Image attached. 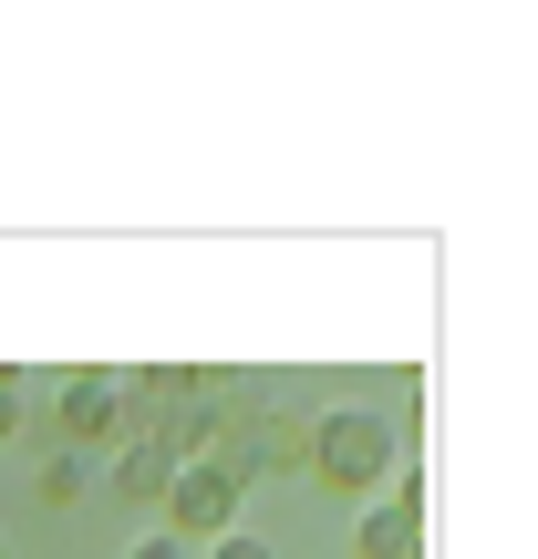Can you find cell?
Wrapping results in <instances>:
<instances>
[{
    "mask_svg": "<svg viewBox=\"0 0 538 559\" xmlns=\"http://www.w3.org/2000/svg\"><path fill=\"white\" fill-rule=\"evenodd\" d=\"M124 559H187V549H177V539H166V528H156V539H135Z\"/></svg>",
    "mask_w": 538,
    "mask_h": 559,
    "instance_id": "cell-9",
    "label": "cell"
},
{
    "mask_svg": "<svg viewBox=\"0 0 538 559\" xmlns=\"http://www.w3.org/2000/svg\"><path fill=\"white\" fill-rule=\"evenodd\" d=\"M352 549H362V559H425V456H404V466H394L383 508H362Z\"/></svg>",
    "mask_w": 538,
    "mask_h": 559,
    "instance_id": "cell-4",
    "label": "cell"
},
{
    "mask_svg": "<svg viewBox=\"0 0 538 559\" xmlns=\"http://www.w3.org/2000/svg\"><path fill=\"white\" fill-rule=\"evenodd\" d=\"M41 498L73 508V498H83V456H52V466H41Z\"/></svg>",
    "mask_w": 538,
    "mask_h": 559,
    "instance_id": "cell-6",
    "label": "cell"
},
{
    "mask_svg": "<svg viewBox=\"0 0 538 559\" xmlns=\"http://www.w3.org/2000/svg\"><path fill=\"white\" fill-rule=\"evenodd\" d=\"M239 498H249V487L228 477V466H207V456L177 466L166 498H156V508H166V539H177V549H187V539H228V528H239Z\"/></svg>",
    "mask_w": 538,
    "mask_h": 559,
    "instance_id": "cell-3",
    "label": "cell"
},
{
    "mask_svg": "<svg viewBox=\"0 0 538 559\" xmlns=\"http://www.w3.org/2000/svg\"><path fill=\"white\" fill-rule=\"evenodd\" d=\"M11 425H21V383L0 373V445H11Z\"/></svg>",
    "mask_w": 538,
    "mask_h": 559,
    "instance_id": "cell-8",
    "label": "cell"
},
{
    "mask_svg": "<svg viewBox=\"0 0 538 559\" xmlns=\"http://www.w3.org/2000/svg\"><path fill=\"white\" fill-rule=\"evenodd\" d=\"M207 559H270L260 528H228V539H207Z\"/></svg>",
    "mask_w": 538,
    "mask_h": 559,
    "instance_id": "cell-7",
    "label": "cell"
},
{
    "mask_svg": "<svg viewBox=\"0 0 538 559\" xmlns=\"http://www.w3.org/2000/svg\"><path fill=\"white\" fill-rule=\"evenodd\" d=\"M166 477H177V466H166V445H156V436L115 445V487H124V498H166Z\"/></svg>",
    "mask_w": 538,
    "mask_h": 559,
    "instance_id": "cell-5",
    "label": "cell"
},
{
    "mask_svg": "<svg viewBox=\"0 0 538 559\" xmlns=\"http://www.w3.org/2000/svg\"><path fill=\"white\" fill-rule=\"evenodd\" d=\"M0 559H11V539H0Z\"/></svg>",
    "mask_w": 538,
    "mask_h": 559,
    "instance_id": "cell-10",
    "label": "cell"
},
{
    "mask_svg": "<svg viewBox=\"0 0 538 559\" xmlns=\"http://www.w3.org/2000/svg\"><path fill=\"white\" fill-rule=\"evenodd\" d=\"M394 466H404L394 415H362V404H342V415L311 425V477L332 487V498H383V487H394Z\"/></svg>",
    "mask_w": 538,
    "mask_h": 559,
    "instance_id": "cell-1",
    "label": "cell"
},
{
    "mask_svg": "<svg viewBox=\"0 0 538 559\" xmlns=\"http://www.w3.org/2000/svg\"><path fill=\"white\" fill-rule=\"evenodd\" d=\"M135 383L115 373H73L62 383V456H115V445H135Z\"/></svg>",
    "mask_w": 538,
    "mask_h": 559,
    "instance_id": "cell-2",
    "label": "cell"
}]
</instances>
